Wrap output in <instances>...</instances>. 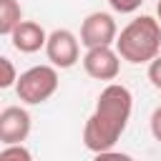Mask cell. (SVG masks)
Returning <instances> with one entry per match:
<instances>
[{
  "instance_id": "1",
  "label": "cell",
  "mask_w": 161,
  "mask_h": 161,
  "mask_svg": "<svg viewBox=\"0 0 161 161\" xmlns=\"http://www.w3.org/2000/svg\"><path fill=\"white\" fill-rule=\"evenodd\" d=\"M131 111H133V93L123 83H108L98 93L96 108L83 126V146L96 156L111 151L121 141L131 121Z\"/></svg>"
},
{
  "instance_id": "2",
  "label": "cell",
  "mask_w": 161,
  "mask_h": 161,
  "mask_svg": "<svg viewBox=\"0 0 161 161\" xmlns=\"http://www.w3.org/2000/svg\"><path fill=\"white\" fill-rule=\"evenodd\" d=\"M118 55L131 65H148L161 53V23L151 15L133 18L116 38Z\"/></svg>"
},
{
  "instance_id": "3",
  "label": "cell",
  "mask_w": 161,
  "mask_h": 161,
  "mask_svg": "<svg viewBox=\"0 0 161 161\" xmlns=\"http://www.w3.org/2000/svg\"><path fill=\"white\" fill-rule=\"evenodd\" d=\"M58 70L60 68H55L53 63H43V65H33V68L23 70L15 83L18 101L25 106H40V103L50 101L60 86Z\"/></svg>"
},
{
  "instance_id": "4",
  "label": "cell",
  "mask_w": 161,
  "mask_h": 161,
  "mask_svg": "<svg viewBox=\"0 0 161 161\" xmlns=\"http://www.w3.org/2000/svg\"><path fill=\"white\" fill-rule=\"evenodd\" d=\"M43 50L55 68L68 70L80 60V38L68 28H55L53 33H48V43Z\"/></svg>"
},
{
  "instance_id": "5",
  "label": "cell",
  "mask_w": 161,
  "mask_h": 161,
  "mask_svg": "<svg viewBox=\"0 0 161 161\" xmlns=\"http://www.w3.org/2000/svg\"><path fill=\"white\" fill-rule=\"evenodd\" d=\"M80 45L83 48H96V45H116V38H118V25H116V18L111 13H103V10H96V13H88L80 23Z\"/></svg>"
},
{
  "instance_id": "6",
  "label": "cell",
  "mask_w": 161,
  "mask_h": 161,
  "mask_svg": "<svg viewBox=\"0 0 161 161\" xmlns=\"http://www.w3.org/2000/svg\"><path fill=\"white\" fill-rule=\"evenodd\" d=\"M121 55L116 50V45H96V48H86V55L80 58L83 70L96 78V80H116L121 73Z\"/></svg>"
},
{
  "instance_id": "7",
  "label": "cell",
  "mask_w": 161,
  "mask_h": 161,
  "mask_svg": "<svg viewBox=\"0 0 161 161\" xmlns=\"http://www.w3.org/2000/svg\"><path fill=\"white\" fill-rule=\"evenodd\" d=\"M33 118L25 106H8L0 111V143H25Z\"/></svg>"
},
{
  "instance_id": "8",
  "label": "cell",
  "mask_w": 161,
  "mask_h": 161,
  "mask_svg": "<svg viewBox=\"0 0 161 161\" xmlns=\"http://www.w3.org/2000/svg\"><path fill=\"white\" fill-rule=\"evenodd\" d=\"M10 38V43H13V48L18 50V53H38L40 48H45V43H48V33H45V28L40 25V23H35V20H20L18 23V28L8 35Z\"/></svg>"
},
{
  "instance_id": "9",
  "label": "cell",
  "mask_w": 161,
  "mask_h": 161,
  "mask_svg": "<svg viewBox=\"0 0 161 161\" xmlns=\"http://www.w3.org/2000/svg\"><path fill=\"white\" fill-rule=\"evenodd\" d=\"M23 20V8L18 0H0V33L10 35Z\"/></svg>"
},
{
  "instance_id": "10",
  "label": "cell",
  "mask_w": 161,
  "mask_h": 161,
  "mask_svg": "<svg viewBox=\"0 0 161 161\" xmlns=\"http://www.w3.org/2000/svg\"><path fill=\"white\" fill-rule=\"evenodd\" d=\"M0 158L3 161H33V153L25 148V143H3Z\"/></svg>"
},
{
  "instance_id": "11",
  "label": "cell",
  "mask_w": 161,
  "mask_h": 161,
  "mask_svg": "<svg viewBox=\"0 0 161 161\" xmlns=\"http://www.w3.org/2000/svg\"><path fill=\"white\" fill-rule=\"evenodd\" d=\"M0 68H3V75H0V88H13L18 83V70L13 65V60L8 55L0 58Z\"/></svg>"
},
{
  "instance_id": "12",
  "label": "cell",
  "mask_w": 161,
  "mask_h": 161,
  "mask_svg": "<svg viewBox=\"0 0 161 161\" xmlns=\"http://www.w3.org/2000/svg\"><path fill=\"white\" fill-rule=\"evenodd\" d=\"M108 5H111V10H113V13L131 15V13H136V10L143 5V0H108Z\"/></svg>"
},
{
  "instance_id": "13",
  "label": "cell",
  "mask_w": 161,
  "mask_h": 161,
  "mask_svg": "<svg viewBox=\"0 0 161 161\" xmlns=\"http://www.w3.org/2000/svg\"><path fill=\"white\" fill-rule=\"evenodd\" d=\"M146 75H148V80H151V86L156 88V91H161V53L148 63V70H146Z\"/></svg>"
},
{
  "instance_id": "14",
  "label": "cell",
  "mask_w": 161,
  "mask_h": 161,
  "mask_svg": "<svg viewBox=\"0 0 161 161\" xmlns=\"http://www.w3.org/2000/svg\"><path fill=\"white\" fill-rule=\"evenodd\" d=\"M148 128H151V136L161 143V106L153 108V113H151V118H148Z\"/></svg>"
},
{
  "instance_id": "15",
  "label": "cell",
  "mask_w": 161,
  "mask_h": 161,
  "mask_svg": "<svg viewBox=\"0 0 161 161\" xmlns=\"http://www.w3.org/2000/svg\"><path fill=\"white\" fill-rule=\"evenodd\" d=\"M156 18H158V23H161V0H158V5H156Z\"/></svg>"
}]
</instances>
